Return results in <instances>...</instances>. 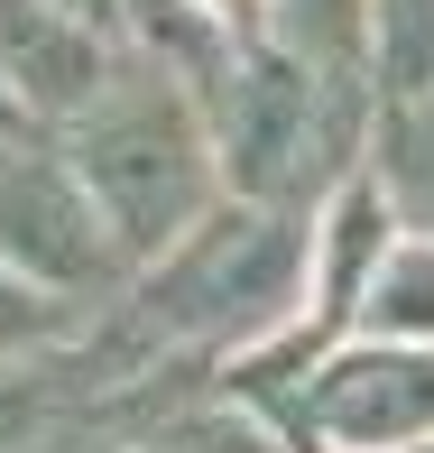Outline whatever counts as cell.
Wrapping results in <instances>:
<instances>
[{
  "label": "cell",
  "mask_w": 434,
  "mask_h": 453,
  "mask_svg": "<svg viewBox=\"0 0 434 453\" xmlns=\"http://www.w3.org/2000/svg\"><path fill=\"white\" fill-rule=\"evenodd\" d=\"M56 149L93 185V203L111 213V232H120L130 259H157L167 241H185L232 195L222 130H213V111H203V93L185 84L176 65L139 56V47H130V65L111 74V93L56 130Z\"/></svg>",
  "instance_id": "6da1fadb"
},
{
  "label": "cell",
  "mask_w": 434,
  "mask_h": 453,
  "mask_svg": "<svg viewBox=\"0 0 434 453\" xmlns=\"http://www.w3.org/2000/svg\"><path fill=\"white\" fill-rule=\"evenodd\" d=\"M102 453H157V444H102Z\"/></svg>",
  "instance_id": "4fadbf2b"
},
{
  "label": "cell",
  "mask_w": 434,
  "mask_h": 453,
  "mask_svg": "<svg viewBox=\"0 0 434 453\" xmlns=\"http://www.w3.org/2000/svg\"><path fill=\"white\" fill-rule=\"evenodd\" d=\"M369 84L379 102L434 93V0H369Z\"/></svg>",
  "instance_id": "ba28073f"
},
{
  "label": "cell",
  "mask_w": 434,
  "mask_h": 453,
  "mask_svg": "<svg viewBox=\"0 0 434 453\" xmlns=\"http://www.w3.org/2000/svg\"><path fill=\"white\" fill-rule=\"evenodd\" d=\"M10 139H37V111L19 102V84H10V74H0V149H10Z\"/></svg>",
  "instance_id": "8fae6325"
},
{
  "label": "cell",
  "mask_w": 434,
  "mask_h": 453,
  "mask_svg": "<svg viewBox=\"0 0 434 453\" xmlns=\"http://www.w3.org/2000/svg\"><path fill=\"white\" fill-rule=\"evenodd\" d=\"M222 130V167L232 195L286 203V213H315L342 176H361L369 157V120H379V84L369 74H333L315 56L250 37L240 65L222 74V93L203 102Z\"/></svg>",
  "instance_id": "7a4b0ae2"
},
{
  "label": "cell",
  "mask_w": 434,
  "mask_h": 453,
  "mask_svg": "<svg viewBox=\"0 0 434 453\" xmlns=\"http://www.w3.org/2000/svg\"><path fill=\"white\" fill-rule=\"evenodd\" d=\"M268 37L333 74H369V0H259Z\"/></svg>",
  "instance_id": "52a82bcc"
},
{
  "label": "cell",
  "mask_w": 434,
  "mask_h": 453,
  "mask_svg": "<svg viewBox=\"0 0 434 453\" xmlns=\"http://www.w3.org/2000/svg\"><path fill=\"white\" fill-rule=\"evenodd\" d=\"M120 65H130V37L111 19L74 0H0V74L37 111V130H65L74 111H93Z\"/></svg>",
  "instance_id": "5b68a950"
},
{
  "label": "cell",
  "mask_w": 434,
  "mask_h": 453,
  "mask_svg": "<svg viewBox=\"0 0 434 453\" xmlns=\"http://www.w3.org/2000/svg\"><path fill=\"white\" fill-rule=\"evenodd\" d=\"M0 259L28 269L37 287H56V296H74L84 315H102L139 269L120 250L111 213L93 203V185L74 176V157L56 149V130L0 149Z\"/></svg>",
  "instance_id": "277c9868"
},
{
  "label": "cell",
  "mask_w": 434,
  "mask_h": 453,
  "mask_svg": "<svg viewBox=\"0 0 434 453\" xmlns=\"http://www.w3.org/2000/svg\"><path fill=\"white\" fill-rule=\"evenodd\" d=\"M361 334H388V342H434V241L425 232H398L379 287L361 305Z\"/></svg>",
  "instance_id": "9c48e42d"
},
{
  "label": "cell",
  "mask_w": 434,
  "mask_h": 453,
  "mask_svg": "<svg viewBox=\"0 0 434 453\" xmlns=\"http://www.w3.org/2000/svg\"><path fill=\"white\" fill-rule=\"evenodd\" d=\"M84 324L93 315L74 296H56V287H37L28 269L0 259V361H37V352H56V342H74Z\"/></svg>",
  "instance_id": "30bf717a"
},
{
  "label": "cell",
  "mask_w": 434,
  "mask_h": 453,
  "mask_svg": "<svg viewBox=\"0 0 434 453\" xmlns=\"http://www.w3.org/2000/svg\"><path fill=\"white\" fill-rule=\"evenodd\" d=\"M369 176L388 185V203H398L407 232L434 241V93H407V102H379V120H369Z\"/></svg>",
  "instance_id": "8992f818"
},
{
  "label": "cell",
  "mask_w": 434,
  "mask_h": 453,
  "mask_svg": "<svg viewBox=\"0 0 434 453\" xmlns=\"http://www.w3.org/2000/svg\"><path fill=\"white\" fill-rule=\"evenodd\" d=\"M259 398L286 407L305 453H434V342L351 334Z\"/></svg>",
  "instance_id": "3957f363"
},
{
  "label": "cell",
  "mask_w": 434,
  "mask_h": 453,
  "mask_svg": "<svg viewBox=\"0 0 434 453\" xmlns=\"http://www.w3.org/2000/svg\"><path fill=\"white\" fill-rule=\"evenodd\" d=\"M74 10H93V19H111V28H120V0H74ZM120 37H130V28H120Z\"/></svg>",
  "instance_id": "7c38bea8"
}]
</instances>
